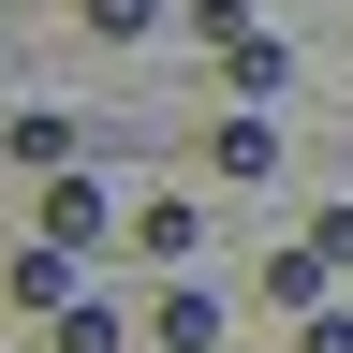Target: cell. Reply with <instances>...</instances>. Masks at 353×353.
Wrapping results in <instances>:
<instances>
[{
  "label": "cell",
  "mask_w": 353,
  "mask_h": 353,
  "mask_svg": "<svg viewBox=\"0 0 353 353\" xmlns=\"http://www.w3.org/2000/svg\"><path fill=\"white\" fill-rule=\"evenodd\" d=\"M103 176H44V206H30V236H59V250H103Z\"/></svg>",
  "instance_id": "cell-1"
},
{
  "label": "cell",
  "mask_w": 353,
  "mask_h": 353,
  "mask_svg": "<svg viewBox=\"0 0 353 353\" xmlns=\"http://www.w3.org/2000/svg\"><path fill=\"white\" fill-rule=\"evenodd\" d=\"M0 294H15L30 324H59V309H74V250H59V236H30L15 265H0Z\"/></svg>",
  "instance_id": "cell-2"
},
{
  "label": "cell",
  "mask_w": 353,
  "mask_h": 353,
  "mask_svg": "<svg viewBox=\"0 0 353 353\" xmlns=\"http://www.w3.org/2000/svg\"><path fill=\"white\" fill-rule=\"evenodd\" d=\"M206 176H236V192H250V176H280V118H265V103H236V118L206 132Z\"/></svg>",
  "instance_id": "cell-3"
},
{
  "label": "cell",
  "mask_w": 353,
  "mask_h": 353,
  "mask_svg": "<svg viewBox=\"0 0 353 353\" xmlns=\"http://www.w3.org/2000/svg\"><path fill=\"white\" fill-rule=\"evenodd\" d=\"M148 353H221V294H206V280H162V309H148Z\"/></svg>",
  "instance_id": "cell-4"
},
{
  "label": "cell",
  "mask_w": 353,
  "mask_h": 353,
  "mask_svg": "<svg viewBox=\"0 0 353 353\" xmlns=\"http://www.w3.org/2000/svg\"><path fill=\"white\" fill-rule=\"evenodd\" d=\"M132 250L192 280V250H206V221H192V192H148V206H132Z\"/></svg>",
  "instance_id": "cell-5"
},
{
  "label": "cell",
  "mask_w": 353,
  "mask_h": 353,
  "mask_svg": "<svg viewBox=\"0 0 353 353\" xmlns=\"http://www.w3.org/2000/svg\"><path fill=\"white\" fill-rule=\"evenodd\" d=\"M280 74H294V44H280V30H236V44H221V88H236V103H265Z\"/></svg>",
  "instance_id": "cell-6"
},
{
  "label": "cell",
  "mask_w": 353,
  "mask_h": 353,
  "mask_svg": "<svg viewBox=\"0 0 353 353\" xmlns=\"http://www.w3.org/2000/svg\"><path fill=\"white\" fill-rule=\"evenodd\" d=\"M324 280H339V250H324V236H294V250H265V294H280V309H324Z\"/></svg>",
  "instance_id": "cell-7"
},
{
  "label": "cell",
  "mask_w": 353,
  "mask_h": 353,
  "mask_svg": "<svg viewBox=\"0 0 353 353\" xmlns=\"http://www.w3.org/2000/svg\"><path fill=\"white\" fill-rule=\"evenodd\" d=\"M0 148H15V162H30V176H74V118H59V103H30V118H15V132H0Z\"/></svg>",
  "instance_id": "cell-8"
},
{
  "label": "cell",
  "mask_w": 353,
  "mask_h": 353,
  "mask_svg": "<svg viewBox=\"0 0 353 353\" xmlns=\"http://www.w3.org/2000/svg\"><path fill=\"white\" fill-rule=\"evenodd\" d=\"M44 339H59V353H132V324H118L103 294H74V309H59V324H44Z\"/></svg>",
  "instance_id": "cell-9"
},
{
  "label": "cell",
  "mask_w": 353,
  "mask_h": 353,
  "mask_svg": "<svg viewBox=\"0 0 353 353\" xmlns=\"http://www.w3.org/2000/svg\"><path fill=\"white\" fill-rule=\"evenodd\" d=\"M74 15L103 30V44H132V30H162V0H74Z\"/></svg>",
  "instance_id": "cell-10"
},
{
  "label": "cell",
  "mask_w": 353,
  "mask_h": 353,
  "mask_svg": "<svg viewBox=\"0 0 353 353\" xmlns=\"http://www.w3.org/2000/svg\"><path fill=\"white\" fill-rule=\"evenodd\" d=\"M294 324H309L294 353H353V309H294Z\"/></svg>",
  "instance_id": "cell-11"
}]
</instances>
